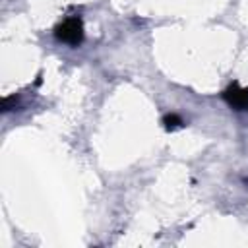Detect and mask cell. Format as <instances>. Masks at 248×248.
<instances>
[{"label":"cell","mask_w":248,"mask_h":248,"mask_svg":"<svg viewBox=\"0 0 248 248\" xmlns=\"http://www.w3.org/2000/svg\"><path fill=\"white\" fill-rule=\"evenodd\" d=\"M54 35H56L58 41L76 46V45H79L83 41V23H81L79 17H68L62 23L56 25Z\"/></svg>","instance_id":"cell-1"},{"label":"cell","mask_w":248,"mask_h":248,"mask_svg":"<svg viewBox=\"0 0 248 248\" xmlns=\"http://www.w3.org/2000/svg\"><path fill=\"white\" fill-rule=\"evenodd\" d=\"M223 99L236 110H244L248 108V87H242L238 81H232L225 91H223Z\"/></svg>","instance_id":"cell-2"},{"label":"cell","mask_w":248,"mask_h":248,"mask_svg":"<svg viewBox=\"0 0 248 248\" xmlns=\"http://www.w3.org/2000/svg\"><path fill=\"white\" fill-rule=\"evenodd\" d=\"M163 126H165V130L172 132V130H176V128H182V126H184V120H182L178 114L169 112V114L163 116Z\"/></svg>","instance_id":"cell-3"}]
</instances>
